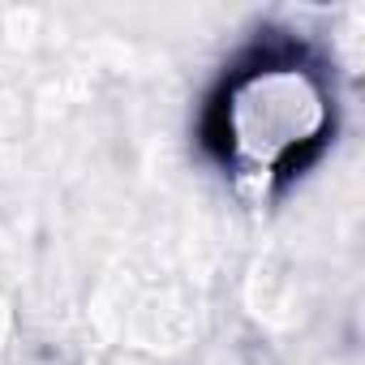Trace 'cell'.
<instances>
[{"mask_svg": "<svg viewBox=\"0 0 365 365\" xmlns=\"http://www.w3.org/2000/svg\"><path fill=\"white\" fill-rule=\"evenodd\" d=\"M339 91L331 61L301 35L262 26L211 82L198 146L245 202H271L335 142Z\"/></svg>", "mask_w": 365, "mask_h": 365, "instance_id": "cell-1", "label": "cell"}]
</instances>
